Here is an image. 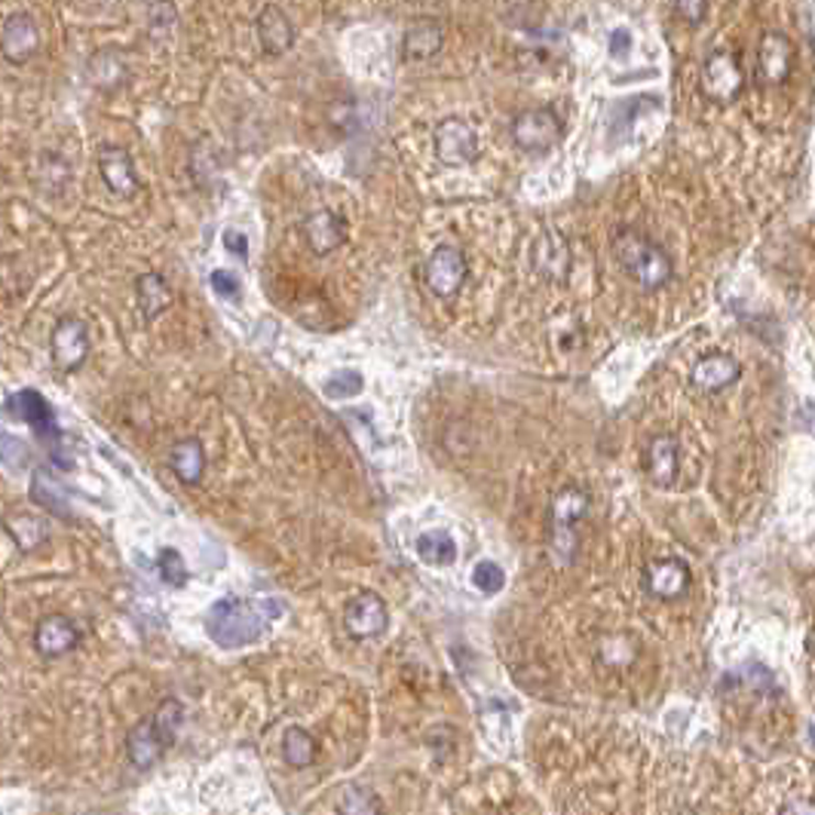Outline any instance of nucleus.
<instances>
[{
    "mask_svg": "<svg viewBox=\"0 0 815 815\" xmlns=\"http://www.w3.org/2000/svg\"><path fill=\"white\" fill-rule=\"evenodd\" d=\"M206 629L218 647L236 650V647L255 643L267 631V616H264V610H257L252 601L221 598L209 610Z\"/></svg>",
    "mask_w": 815,
    "mask_h": 815,
    "instance_id": "f257e3e1",
    "label": "nucleus"
},
{
    "mask_svg": "<svg viewBox=\"0 0 815 815\" xmlns=\"http://www.w3.org/2000/svg\"><path fill=\"white\" fill-rule=\"evenodd\" d=\"M614 255L619 267L647 291H657L672 279V261L657 243L643 240L641 233L623 230L614 240Z\"/></svg>",
    "mask_w": 815,
    "mask_h": 815,
    "instance_id": "f03ea898",
    "label": "nucleus"
},
{
    "mask_svg": "<svg viewBox=\"0 0 815 815\" xmlns=\"http://www.w3.org/2000/svg\"><path fill=\"white\" fill-rule=\"evenodd\" d=\"M3 408H7V415L25 420V423L41 436L43 444L49 448V458H53V463H56L58 470H74L71 451H65L68 439H65L62 429L56 427V415H53L49 401L43 399L37 389H15L13 396H7Z\"/></svg>",
    "mask_w": 815,
    "mask_h": 815,
    "instance_id": "7ed1b4c3",
    "label": "nucleus"
},
{
    "mask_svg": "<svg viewBox=\"0 0 815 815\" xmlns=\"http://www.w3.org/2000/svg\"><path fill=\"white\" fill-rule=\"evenodd\" d=\"M588 513V497L580 487H564L555 494V500L549 506V555L555 558V564H571L576 555V528Z\"/></svg>",
    "mask_w": 815,
    "mask_h": 815,
    "instance_id": "20e7f679",
    "label": "nucleus"
},
{
    "mask_svg": "<svg viewBox=\"0 0 815 815\" xmlns=\"http://www.w3.org/2000/svg\"><path fill=\"white\" fill-rule=\"evenodd\" d=\"M564 135L561 117L552 108H530L513 120V142L515 147L528 154H546L552 151Z\"/></svg>",
    "mask_w": 815,
    "mask_h": 815,
    "instance_id": "39448f33",
    "label": "nucleus"
},
{
    "mask_svg": "<svg viewBox=\"0 0 815 815\" xmlns=\"http://www.w3.org/2000/svg\"><path fill=\"white\" fill-rule=\"evenodd\" d=\"M745 86L742 58L729 49H715L712 56L705 58L702 65V92L712 101L729 104L733 99H739Z\"/></svg>",
    "mask_w": 815,
    "mask_h": 815,
    "instance_id": "423d86ee",
    "label": "nucleus"
},
{
    "mask_svg": "<svg viewBox=\"0 0 815 815\" xmlns=\"http://www.w3.org/2000/svg\"><path fill=\"white\" fill-rule=\"evenodd\" d=\"M423 279H427L429 291L436 298H454L460 286H463V279H466V257H463L458 245H439L427 257Z\"/></svg>",
    "mask_w": 815,
    "mask_h": 815,
    "instance_id": "0eeeda50",
    "label": "nucleus"
},
{
    "mask_svg": "<svg viewBox=\"0 0 815 815\" xmlns=\"http://www.w3.org/2000/svg\"><path fill=\"white\" fill-rule=\"evenodd\" d=\"M436 154L444 166H470L478 159V135L475 129L460 120V117H448L436 129Z\"/></svg>",
    "mask_w": 815,
    "mask_h": 815,
    "instance_id": "6e6552de",
    "label": "nucleus"
},
{
    "mask_svg": "<svg viewBox=\"0 0 815 815\" xmlns=\"http://www.w3.org/2000/svg\"><path fill=\"white\" fill-rule=\"evenodd\" d=\"M389 626V614H386V601L377 592H359L356 598L346 601L343 607V629L350 631L359 641H368L384 635Z\"/></svg>",
    "mask_w": 815,
    "mask_h": 815,
    "instance_id": "1a4fd4ad",
    "label": "nucleus"
},
{
    "mask_svg": "<svg viewBox=\"0 0 815 815\" xmlns=\"http://www.w3.org/2000/svg\"><path fill=\"white\" fill-rule=\"evenodd\" d=\"M49 346H53V362L62 372L80 368L86 356H89V329H86L84 319H77V316L58 319L53 338H49Z\"/></svg>",
    "mask_w": 815,
    "mask_h": 815,
    "instance_id": "9d476101",
    "label": "nucleus"
},
{
    "mask_svg": "<svg viewBox=\"0 0 815 815\" xmlns=\"http://www.w3.org/2000/svg\"><path fill=\"white\" fill-rule=\"evenodd\" d=\"M300 236L310 245L313 255H331L346 243V221L338 212L316 209L300 221Z\"/></svg>",
    "mask_w": 815,
    "mask_h": 815,
    "instance_id": "9b49d317",
    "label": "nucleus"
},
{
    "mask_svg": "<svg viewBox=\"0 0 815 815\" xmlns=\"http://www.w3.org/2000/svg\"><path fill=\"white\" fill-rule=\"evenodd\" d=\"M643 588L659 601H674L690 588V568L681 558H653L643 568Z\"/></svg>",
    "mask_w": 815,
    "mask_h": 815,
    "instance_id": "f8f14e48",
    "label": "nucleus"
},
{
    "mask_svg": "<svg viewBox=\"0 0 815 815\" xmlns=\"http://www.w3.org/2000/svg\"><path fill=\"white\" fill-rule=\"evenodd\" d=\"M791 62H794V49L791 41L779 31H767L760 37L758 49V84L760 86H779L785 84L791 74Z\"/></svg>",
    "mask_w": 815,
    "mask_h": 815,
    "instance_id": "ddd939ff",
    "label": "nucleus"
},
{
    "mask_svg": "<svg viewBox=\"0 0 815 815\" xmlns=\"http://www.w3.org/2000/svg\"><path fill=\"white\" fill-rule=\"evenodd\" d=\"M41 46V31L34 25V19L25 13H13L7 15L3 29H0V49H3V58L13 62V65H22L29 62Z\"/></svg>",
    "mask_w": 815,
    "mask_h": 815,
    "instance_id": "4468645a",
    "label": "nucleus"
},
{
    "mask_svg": "<svg viewBox=\"0 0 815 815\" xmlns=\"http://www.w3.org/2000/svg\"><path fill=\"white\" fill-rule=\"evenodd\" d=\"M99 175L104 185L114 190L117 197H135L142 190V181L132 169L126 147L117 144H101L99 147Z\"/></svg>",
    "mask_w": 815,
    "mask_h": 815,
    "instance_id": "2eb2a0df",
    "label": "nucleus"
},
{
    "mask_svg": "<svg viewBox=\"0 0 815 815\" xmlns=\"http://www.w3.org/2000/svg\"><path fill=\"white\" fill-rule=\"evenodd\" d=\"M77 641H80V631H77V626H74L68 616L62 614L43 616L41 623H37V629H34V647L46 659H58L65 657V653H71Z\"/></svg>",
    "mask_w": 815,
    "mask_h": 815,
    "instance_id": "dca6fc26",
    "label": "nucleus"
},
{
    "mask_svg": "<svg viewBox=\"0 0 815 815\" xmlns=\"http://www.w3.org/2000/svg\"><path fill=\"white\" fill-rule=\"evenodd\" d=\"M739 362L727 353H708V356H702L696 365H693V374H690V381L696 389L702 393H717V389H724V386L736 384L739 381Z\"/></svg>",
    "mask_w": 815,
    "mask_h": 815,
    "instance_id": "f3484780",
    "label": "nucleus"
},
{
    "mask_svg": "<svg viewBox=\"0 0 815 815\" xmlns=\"http://www.w3.org/2000/svg\"><path fill=\"white\" fill-rule=\"evenodd\" d=\"M257 41L264 46V53H271V56L288 53L291 43H295L291 19L279 7H264L261 15H257Z\"/></svg>",
    "mask_w": 815,
    "mask_h": 815,
    "instance_id": "a211bd4d",
    "label": "nucleus"
},
{
    "mask_svg": "<svg viewBox=\"0 0 815 815\" xmlns=\"http://www.w3.org/2000/svg\"><path fill=\"white\" fill-rule=\"evenodd\" d=\"M31 500L37 503L46 513L58 515V518H71V503H68V494L65 487L58 485L56 475L46 470V466H37L34 475H31Z\"/></svg>",
    "mask_w": 815,
    "mask_h": 815,
    "instance_id": "6ab92c4d",
    "label": "nucleus"
},
{
    "mask_svg": "<svg viewBox=\"0 0 815 815\" xmlns=\"http://www.w3.org/2000/svg\"><path fill=\"white\" fill-rule=\"evenodd\" d=\"M647 475L653 485L669 487L678 478V442L672 436H657L647 444Z\"/></svg>",
    "mask_w": 815,
    "mask_h": 815,
    "instance_id": "aec40b11",
    "label": "nucleus"
},
{
    "mask_svg": "<svg viewBox=\"0 0 815 815\" xmlns=\"http://www.w3.org/2000/svg\"><path fill=\"white\" fill-rule=\"evenodd\" d=\"M444 43V31L436 19H417L411 29L405 31V56L415 58V62H423V58H432Z\"/></svg>",
    "mask_w": 815,
    "mask_h": 815,
    "instance_id": "412c9836",
    "label": "nucleus"
},
{
    "mask_svg": "<svg viewBox=\"0 0 815 815\" xmlns=\"http://www.w3.org/2000/svg\"><path fill=\"white\" fill-rule=\"evenodd\" d=\"M169 466L185 485H200L202 472H206V451H202L200 439H181L172 444Z\"/></svg>",
    "mask_w": 815,
    "mask_h": 815,
    "instance_id": "4be33fe9",
    "label": "nucleus"
},
{
    "mask_svg": "<svg viewBox=\"0 0 815 815\" xmlns=\"http://www.w3.org/2000/svg\"><path fill=\"white\" fill-rule=\"evenodd\" d=\"M417 555L429 568H448L458 561V543L444 530H429V533L417 537Z\"/></svg>",
    "mask_w": 815,
    "mask_h": 815,
    "instance_id": "5701e85b",
    "label": "nucleus"
},
{
    "mask_svg": "<svg viewBox=\"0 0 815 815\" xmlns=\"http://www.w3.org/2000/svg\"><path fill=\"white\" fill-rule=\"evenodd\" d=\"M135 291H139V307H142L144 319H157L172 304L169 283L159 273H144L135 279Z\"/></svg>",
    "mask_w": 815,
    "mask_h": 815,
    "instance_id": "b1692460",
    "label": "nucleus"
},
{
    "mask_svg": "<svg viewBox=\"0 0 815 815\" xmlns=\"http://www.w3.org/2000/svg\"><path fill=\"white\" fill-rule=\"evenodd\" d=\"M126 748H129V758H132V763H135V767H142V770L144 767H151V763H157L159 755L166 751V745L159 742L157 729H154L151 720H144V724H139V727L129 733Z\"/></svg>",
    "mask_w": 815,
    "mask_h": 815,
    "instance_id": "393cba45",
    "label": "nucleus"
},
{
    "mask_svg": "<svg viewBox=\"0 0 815 815\" xmlns=\"http://www.w3.org/2000/svg\"><path fill=\"white\" fill-rule=\"evenodd\" d=\"M7 533L22 552H34L37 546L46 543V525L37 515H7Z\"/></svg>",
    "mask_w": 815,
    "mask_h": 815,
    "instance_id": "a878e982",
    "label": "nucleus"
},
{
    "mask_svg": "<svg viewBox=\"0 0 815 815\" xmlns=\"http://www.w3.org/2000/svg\"><path fill=\"white\" fill-rule=\"evenodd\" d=\"M537 264L546 276L552 279H561L568 273V264H571V255H568V245H564V236H558L555 230H549L540 243V255H537Z\"/></svg>",
    "mask_w": 815,
    "mask_h": 815,
    "instance_id": "bb28decb",
    "label": "nucleus"
},
{
    "mask_svg": "<svg viewBox=\"0 0 815 815\" xmlns=\"http://www.w3.org/2000/svg\"><path fill=\"white\" fill-rule=\"evenodd\" d=\"M283 755L291 767H310L316 758V742L307 729L291 727L283 739Z\"/></svg>",
    "mask_w": 815,
    "mask_h": 815,
    "instance_id": "cd10ccee",
    "label": "nucleus"
},
{
    "mask_svg": "<svg viewBox=\"0 0 815 815\" xmlns=\"http://www.w3.org/2000/svg\"><path fill=\"white\" fill-rule=\"evenodd\" d=\"M181 720H185V708H181V702L178 700H166L157 708V715L151 717V724L157 729L159 742L169 748L175 742V736H178V727H181Z\"/></svg>",
    "mask_w": 815,
    "mask_h": 815,
    "instance_id": "c85d7f7f",
    "label": "nucleus"
},
{
    "mask_svg": "<svg viewBox=\"0 0 815 815\" xmlns=\"http://www.w3.org/2000/svg\"><path fill=\"white\" fill-rule=\"evenodd\" d=\"M341 815H384V806L368 788L350 785L341 794Z\"/></svg>",
    "mask_w": 815,
    "mask_h": 815,
    "instance_id": "c756f323",
    "label": "nucleus"
},
{
    "mask_svg": "<svg viewBox=\"0 0 815 815\" xmlns=\"http://www.w3.org/2000/svg\"><path fill=\"white\" fill-rule=\"evenodd\" d=\"M157 571L163 576V583L172 588H181L187 586V580H190V571H187L185 558L178 549H163L157 555Z\"/></svg>",
    "mask_w": 815,
    "mask_h": 815,
    "instance_id": "7c9ffc66",
    "label": "nucleus"
},
{
    "mask_svg": "<svg viewBox=\"0 0 815 815\" xmlns=\"http://www.w3.org/2000/svg\"><path fill=\"white\" fill-rule=\"evenodd\" d=\"M362 386H365V381H362V374H359L356 368H343V372H338L334 377H329L322 389H326L329 399H350V396H359V393H362Z\"/></svg>",
    "mask_w": 815,
    "mask_h": 815,
    "instance_id": "2f4dec72",
    "label": "nucleus"
},
{
    "mask_svg": "<svg viewBox=\"0 0 815 815\" xmlns=\"http://www.w3.org/2000/svg\"><path fill=\"white\" fill-rule=\"evenodd\" d=\"M472 586L485 595H497L506 586V573L497 561H478L475 571H472Z\"/></svg>",
    "mask_w": 815,
    "mask_h": 815,
    "instance_id": "473e14b6",
    "label": "nucleus"
},
{
    "mask_svg": "<svg viewBox=\"0 0 815 815\" xmlns=\"http://www.w3.org/2000/svg\"><path fill=\"white\" fill-rule=\"evenodd\" d=\"M3 463L10 466V470H19V466H29L31 463V451L29 444L22 442V439H15V436H3Z\"/></svg>",
    "mask_w": 815,
    "mask_h": 815,
    "instance_id": "72a5a7b5",
    "label": "nucleus"
},
{
    "mask_svg": "<svg viewBox=\"0 0 815 815\" xmlns=\"http://www.w3.org/2000/svg\"><path fill=\"white\" fill-rule=\"evenodd\" d=\"M209 283H212L214 295H221V298L228 300L240 298V276H236V273L214 271L212 276H209Z\"/></svg>",
    "mask_w": 815,
    "mask_h": 815,
    "instance_id": "f704fd0d",
    "label": "nucleus"
},
{
    "mask_svg": "<svg viewBox=\"0 0 815 815\" xmlns=\"http://www.w3.org/2000/svg\"><path fill=\"white\" fill-rule=\"evenodd\" d=\"M224 249H228L230 255L236 257H249V240H245V233L240 230H224Z\"/></svg>",
    "mask_w": 815,
    "mask_h": 815,
    "instance_id": "c9c22d12",
    "label": "nucleus"
},
{
    "mask_svg": "<svg viewBox=\"0 0 815 815\" xmlns=\"http://www.w3.org/2000/svg\"><path fill=\"white\" fill-rule=\"evenodd\" d=\"M674 13L678 15H684L686 22H702L705 19V13H708V3H674Z\"/></svg>",
    "mask_w": 815,
    "mask_h": 815,
    "instance_id": "e433bc0d",
    "label": "nucleus"
},
{
    "mask_svg": "<svg viewBox=\"0 0 815 815\" xmlns=\"http://www.w3.org/2000/svg\"><path fill=\"white\" fill-rule=\"evenodd\" d=\"M629 46H631V37H629V31H623V29H616L614 34H610V53L614 56H626L629 53Z\"/></svg>",
    "mask_w": 815,
    "mask_h": 815,
    "instance_id": "4c0bfd02",
    "label": "nucleus"
},
{
    "mask_svg": "<svg viewBox=\"0 0 815 815\" xmlns=\"http://www.w3.org/2000/svg\"><path fill=\"white\" fill-rule=\"evenodd\" d=\"M782 815H815V801H806V797H797V801H791L782 810Z\"/></svg>",
    "mask_w": 815,
    "mask_h": 815,
    "instance_id": "58836bf2",
    "label": "nucleus"
},
{
    "mask_svg": "<svg viewBox=\"0 0 815 815\" xmlns=\"http://www.w3.org/2000/svg\"><path fill=\"white\" fill-rule=\"evenodd\" d=\"M813 742H815V727H813Z\"/></svg>",
    "mask_w": 815,
    "mask_h": 815,
    "instance_id": "ea45409f",
    "label": "nucleus"
}]
</instances>
